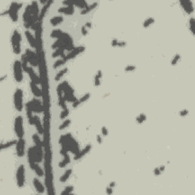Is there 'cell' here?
I'll list each match as a JSON object with an SVG mask.
<instances>
[{"mask_svg": "<svg viewBox=\"0 0 195 195\" xmlns=\"http://www.w3.org/2000/svg\"><path fill=\"white\" fill-rule=\"evenodd\" d=\"M59 143L62 146V149L66 150L67 152L76 154L79 151V145L78 142L70 133L62 135L60 137Z\"/></svg>", "mask_w": 195, "mask_h": 195, "instance_id": "1", "label": "cell"}, {"mask_svg": "<svg viewBox=\"0 0 195 195\" xmlns=\"http://www.w3.org/2000/svg\"><path fill=\"white\" fill-rule=\"evenodd\" d=\"M62 85V88H63V97L65 98L66 102H71L73 103L75 101L77 100L75 95H74V90L72 89L68 82L64 81L61 83Z\"/></svg>", "mask_w": 195, "mask_h": 195, "instance_id": "2", "label": "cell"}, {"mask_svg": "<svg viewBox=\"0 0 195 195\" xmlns=\"http://www.w3.org/2000/svg\"><path fill=\"white\" fill-rule=\"evenodd\" d=\"M21 42H22V36L18 30H15L11 37V43L12 47V50L15 54L21 53Z\"/></svg>", "mask_w": 195, "mask_h": 195, "instance_id": "3", "label": "cell"}, {"mask_svg": "<svg viewBox=\"0 0 195 195\" xmlns=\"http://www.w3.org/2000/svg\"><path fill=\"white\" fill-rule=\"evenodd\" d=\"M22 5L23 4L22 2H12L10 6H9V9L6 11V14L9 15V18H11L12 22H16L18 19V12L22 8Z\"/></svg>", "mask_w": 195, "mask_h": 195, "instance_id": "4", "label": "cell"}, {"mask_svg": "<svg viewBox=\"0 0 195 195\" xmlns=\"http://www.w3.org/2000/svg\"><path fill=\"white\" fill-rule=\"evenodd\" d=\"M14 105L18 111H22L23 109V91L17 89L14 93Z\"/></svg>", "mask_w": 195, "mask_h": 195, "instance_id": "5", "label": "cell"}, {"mask_svg": "<svg viewBox=\"0 0 195 195\" xmlns=\"http://www.w3.org/2000/svg\"><path fill=\"white\" fill-rule=\"evenodd\" d=\"M14 130L17 137L18 139H22L24 137V131L23 128V118L22 116H18L15 120L14 124Z\"/></svg>", "mask_w": 195, "mask_h": 195, "instance_id": "6", "label": "cell"}, {"mask_svg": "<svg viewBox=\"0 0 195 195\" xmlns=\"http://www.w3.org/2000/svg\"><path fill=\"white\" fill-rule=\"evenodd\" d=\"M23 67L22 62L19 60H15L13 64V73L14 78L17 83H22L23 80Z\"/></svg>", "mask_w": 195, "mask_h": 195, "instance_id": "7", "label": "cell"}, {"mask_svg": "<svg viewBox=\"0 0 195 195\" xmlns=\"http://www.w3.org/2000/svg\"><path fill=\"white\" fill-rule=\"evenodd\" d=\"M23 23L24 26L26 28H32L34 25V22L32 19V14H31V9H30V5H27L24 9V13H23Z\"/></svg>", "mask_w": 195, "mask_h": 195, "instance_id": "8", "label": "cell"}, {"mask_svg": "<svg viewBox=\"0 0 195 195\" xmlns=\"http://www.w3.org/2000/svg\"><path fill=\"white\" fill-rule=\"evenodd\" d=\"M16 183L18 188H22L25 183V168L24 165H20L17 169L16 175Z\"/></svg>", "mask_w": 195, "mask_h": 195, "instance_id": "9", "label": "cell"}, {"mask_svg": "<svg viewBox=\"0 0 195 195\" xmlns=\"http://www.w3.org/2000/svg\"><path fill=\"white\" fill-rule=\"evenodd\" d=\"M24 54H25L27 59H28V63H30L32 66L36 67V66H39V56L37 55V53L34 52L30 49H27L25 50Z\"/></svg>", "mask_w": 195, "mask_h": 195, "instance_id": "10", "label": "cell"}, {"mask_svg": "<svg viewBox=\"0 0 195 195\" xmlns=\"http://www.w3.org/2000/svg\"><path fill=\"white\" fill-rule=\"evenodd\" d=\"M85 50V47L84 46H79V47H74L73 50H71L70 52H69V53L67 55H65V56L63 57V58L65 59L66 61L70 60L75 58L79 53H82L83 52H84Z\"/></svg>", "mask_w": 195, "mask_h": 195, "instance_id": "11", "label": "cell"}, {"mask_svg": "<svg viewBox=\"0 0 195 195\" xmlns=\"http://www.w3.org/2000/svg\"><path fill=\"white\" fill-rule=\"evenodd\" d=\"M15 146L16 150V154L19 158L23 157L24 155V150H25V140L23 138L19 139L17 141Z\"/></svg>", "mask_w": 195, "mask_h": 195, "instance_id": "12", "label": "cell"}, {"mask_svg": "<svg viewBox=\"0 0 195 195\" xmlns=\"http://www.w3.org/2000/svg\"><path fill=\"white\" fill-rule=\"evenodd\" d=\"M180 4L186 13L190 15L194 12L193 3L190 0H181Z\"/></svg>", "mask_w": 195, "mask_h": 195, "instance_id": "13", "label": "cell"}, {"mask_svg": "<svg viewBox=\"0 0 195 195\" xmlns=\"http://www.w3.org/2000/svg\"><path fill=\"white\" fill-rule=\"evenodd\" d=\"M25 108H26V114L28 117V122L30 125H34V115H33L34 110H33L31 102H28L25 105Z\"/></svg>", "mask_w": 195, "mask_h": 195, "instance_id": "14", "label": "cell"}, {"mask_svg": "<svg viewBox=\"0 0 195 195\" xmlns=\"http://www.w3.org/2000/svg\"><path fill=\"white\" fill-rule=\"evenodd\" d=\"M91 146H92L91 144H88L87 146H85V147L82 150H79L78 152L76 154H75V156H74V160H79L81 158L84 157L86 154L89 153L91 150Z\"/></svg>", "mask_w": 195, "mask_h": 195, "instance_id": "15", "label": "cell"}, {"mask_svg": "<svg viewBox=\"0 0 195 195\" xmlns=\"http://www.w3.org/2000/svg\"><path fill=\"white\" fill-rule=\"evenodd\" d=\"M31 104H32L33 110H34V112L37 113V114H40V113H42L43 111V106L42 105L41 102H40L39 100L35 98H33L31 101Z\"/></svg>", "mask_w": 195, "mask_h": 195, "instance_id": "16", "label": "cell"}, {"mask_svg": "<svg viewBox=\"0 0 195 195\" xmlns=\"http://www.w3.org/2000/svg\"><path fill=\"white\" fill-rule=\"evenodd\" d=\"M26 72L28 74V76H29V77L31 79V82L36 83L37 85L41 84V79L37 76V74L35 73V72L34 71L32 67L29 66L28 68V70H27Z\"/></svg>", "mask_w": 195, "mask_h": 195, "instance_id": "17", "label": "cell"}, {"mask_svg": "<svg viewBox=\"0 0 195 195\" xmlns=\"http://www.w3.org/2000/svg\"><path fill=\"white\" fill-rule=\"evenodd\" d=\"M34 125L35 126L38 133L41 135H43V132H44V129H43V127L42 125L40 117L37 116V115H34Z\"/></svg>", "mask_w": 195, "mask_h": 195, "instance_id": "18", "label": "cell"}, {"mask_svg": "<svg viewBox=\"0 0 195 195\" xmlns=\"http://www.w3.org/2000/svg\"><path fill=\"white\" fill-rule=\"evenodd\" d=\"M29 165H30V169L35 171L37 176L42 177V176L44 175V172H43V169L41 168V166L38 165V163L37 162H30L29 163Z\"/></svg>", "mask_w": 195, "mask_h": 195, "instance_id": "19", "label": "cell"}, {"mask_svg": "<svg viewBox=\"0 0 195 195\" xmlns=\"http://www.w3.org/2000/svg\"><path fill=\"white\" fill-rule=\"evenodd\" d=\"M33 184H34V187H35V190L37 191V193L39 194H43L45 191V188L44 187L42 184L41 181L37 178H35L33 179Z\"/></svg>", "mask_w": 195, "mask_h": 195, "instance_id": "20", "label": "cell"}, {"mask_svg": "<svg viewBox=\"0 0 195 195\" xmlns=\"http://www.w3.org/2000/svg\"><path fill=\"white\" fill-rule=\"evenodd\" d=\"M30 90L32 91L33 95L37 98H40L42 96V91L38 88L37 85L36 83L30 82Z\"/></svg>", "mask_w": 195, "mask_h": 195, "instance_id": "21", "label": "cell"}, {"mask_svg": "<svg viewBox=\"0 0 195 195\" xmlns=\"http://www.w3.org/2000/svg\"><path fill=\"white\" fill-rule=\"evenodd\" d=\"M75 12L73 6H63L59 8L58 12L60 14H64V15H72Z\"/></svg>", "mask_w": 195, "mask_h": 195, "instance_id": "22", "label": "cell"}, {"mask_svg": "<svg viewBox=\"0 0 195 195\" xmlns=\"http://www.w3.org/2000/svg\"><path fill=\"white\" fill-rule=\"evenodd\" d=\"M53 1H47V2L46 3L45 5H43V8H42L41 11L40 12V17H39V22H42V20L44 18V16L47 14V12L49 9L50 6L51 5V4H53Z\"/></svg>", "mask_w": 195, "mask_h": 195, "instance_id": "23", "label": "cell"}, {"mask_svg": "<svg viewBox=\"0 0 195 195\" xmlns=\"http://www.w3.org/2000/svg\"><path fill=\"white\" fill-rule=\"evenodd\" d=\"M24 35H25V37H26L30 47L36 49V40H35V37H33V35H31V33L29 30H26L25 33H24Z\"/></svg>", "mask_w": 195, "mask_h": 195, "instance_id": "24", "label": "cell"}, {"mask_svg": "<svg viewBox=\"0 0 195 195\" xmlns=\"http://www.w3.org/2000/svg\"><path fill=\"white\" fill-rule=\"evenodd\" d=\"M63 22V17L62 15H58V16H54L52 18H50V23L53 26H56L58 24H61Z\"/></svg>", "mask_w": 195, "mask_h": 195, "instance_id": "25", "label": "cell"}, {"mask_svg": "<svg viewBox=\"0 0 195 195\" xmlns=\"http://www.w3.org/2000/svg\"><path fill=\"white\" fill-rule=\"evenodd\" d=\"M63 159L59 163V167L60 168H64L70 162V155L67 153H66L63 155Z\"/></svg>", "mask_w": 195, "mask_h": 195, "instance_id": "26", "label": "cell"}, {"mask_svg": "<svg viewBox=\"0 0 195 195\" xmlns=\"http://www.w3.org/2000/svg\"><path fill=\"white\" fill-rule=\"evenodd\" d=\"M65 51L66 50L63 47L57 48L54 50V52L52 53V57L55 58V57H58V56H62L64 57L65 56Z\"/></svg>", "mask_w": 195, "mask_h": 195, "instance_id": "27", "label": "cell"}, {"mask_svg": "<svg viewBox=\"0 0 195 195\" xmlns=\"http://www.w3.org/2000/svg\"><path fill=\"white\" fill-rule=\"evenodd\" d=\"M102 76H103L102 71V70H98L96 72V75L95 76V79H94V85H95V86H100V85H101V79L102 78Z\"/></svg>", "mask_w": 195, "mask_h": 195, "instance_id": "28", "label": "cell"}, {"mask_svg": "<svg viewBox=\"0 0 195 195\" xmlns=\"http://www.w3.org/2000/svg\"><path fill=\"white\" fill-rule=\"evenodd\" d=\"M97 6H98L97 2H93V3H91V4L88 5L85 9H83V11H82L81 14H82V15H85V14L89 13L90 12L92 11L93 9H95Z\"/></svg>", "mask_w": 195, "mask_h": 195, "instance_id": "29", "label": "cell"}, {"mask_svg": "<svg viewBox=\"0 0 195 195\" xmlns=\"http://www.w3.org/2000/svg\"><path fill=\"white\" fill-rule=\"evenodd\" d=\"M111 46L114 47H124L127 46V42L118 41L117 39H113L111 41Z\"/></svg>", "mask_w": 195, "mask_h": 195, "instance_id": "30", "label": "cell"}, {"mask_svg": "<svg viewBox=\"0 0 195 195\" xmlns=\"http://www.w3.org/2000/svg\"><path fill=\"white\" fill-rule=\"evenodd\" d=\"M72 173V169H68V170H66V171L64 172V174H63V175H61V177L60 178V181L62 182V183H64V182L66 181L70 178Z\"/></svg>", "mask_w": 195, "mask_h": 195, "instance_id": "31", "label": "cell"}, {"mask_svg": "<svg viewBox=\"0 0 195 195\" xmlns=\"http://www.w3.org/2000/svg\"><path fill=\"white\" fill-rule=\"evenodd\" d=\"M63 33V31L60 29H55V30H53L52 32L50 33V37L51 38H56V39H58L60 37V36L62 35V34Z\"/></svg>", "mask_w": 195, "mask_h": 195, "instance_id": "32", "label": "cell"}, {"mask_svg": "<svg viewBox=\"0 0 195 195\" xmlns=\"http://www.w3.org/2000/svg\"><path fill=\"white\" fill-rule=\"evenodd\" d=\"M16 143H17V140H10L9 142H7L5 143H1V150H3L5 149H8V148H10L11 146L14 145H16Z\"/></svg>", "mask_w": 195, "mask_h": 195, "instance_id": "33", "label": "cell"}, {"mask_svg": "<svg viewBox=\"0 0 195 195\" xmlns=\"http://www.w3.org/2000/svg\"><path fill=\"white\" fill-rule=\"evenodd\" d=\"M68 71V68H64V69H63V70H61L58 73L56 74V76H55L54 79L56 81H60L61 79L63 78V76L65 75L66 72H67Z\"/></svg>", "mask_w": 195, "mask_h": 195, "instance_id": "34", "label": "cell"}, {"mask_svg": "<svg viewBox=\"0 0 195 195\" xmlns=\"http://www.w3.org/2000/svg\"><path fill=\"white\" fill-rule=\"evenodd\" d=\"M76 5L78 8H81V9H85L88 5V3L87 2L84 1V0H76L75 1V5Z\"/></svg>", "mask_w": 195, "mask_h": 195, "instance_id": "35", "label": "cell"}, {"mask_svg": "<svg viewBox=\"0 0 195 195\" xmlns=\"http://www.w3.org/2000/svg\"><path fill=\"white\" fill-rule=\"evenodd\" d=\"M66 63V60L65 59L62 57L61 59H59V60H56V62L53 63V69H56V68L60 67V66H61L64 65Z\"/></svg>", "mask_w": 195, "mask_h": 195, "instance_id": "36", "label": "cell"}, {"mask_svg": "<svg viewBox=\"0 0 195 195\" xmlns=\"http://www.w3.org/2000/svg\"><path fill=\"white\" fill-rule=\"evenodd\" d=\"M154 22H155V19H154V18H146V19L144 21V22H143V26L144 28H149L150 26H151L152 24H153Z\"/></svg>", "mask_w": 195, "mask_h": 195, "instance_id": "37", "label": "cell"}, {"mask_svg": "<svg viewBox=\"0 0 195 195\" xmlns=\"http://www.w3.org/2000/svg\"><path fill=\"white\" fill-rule=\"evenodd\" d=\"M136 121L138 124H143L146 121V115L145 114H140L137 116Z\"/></svg>", "mask_w": 195, "mask_h": 195, "instance_id": "38", "label": "cell"}, {"mask_svg": "<svg viewBox=\"0 0 195 195\" xmlns=\"http://www.w3.org/2000/svg\"><path fill=\"white\" fill-rule=\"evenodd\" d=\"M70 123H71V121H70V119L65 120V121L60 125V127H59V130H64V129H66V128H67L68 127L70 126Z\"/></svg>", "mask_w": 195, "mask_h": 195, "instance_id": "39", "label": "cell"}, {"mask_svg": "<svg viewBox=\"0 0 195 195\" xmlns=\"http://www.w3.org/2000/svg\"><path fill=\"white\" fill-rule=\"evenodd\" d=\"M74 187L72 186V185H69V186L66 187L63 192H61V194H70L72 193Z\"/></svg>", "mask_w": 195, "mask_h": 195, "instance_id": "40", "label": "cell"}, {"mask_svg": "<svg viewBox=\"0 0 195 195\" xmlns=\"http://www.w3.org/2000/svg\"><path fill=\"white\" fill-rule=\"evenodd\" d=\"M181 59V56L180 54H178V53H177V54L175 55V56H174L173 58H172V60H171V64L172 66H175L177 65V63L179 62V60H180Z\"/></svg>", "mask_w": 195, "mask_h": 195, "instance_id": "41", "label": "cell"}, {"mask_svg": "<svg viewBox=\"0 0 195 195\" xmlns=\"http://www.w3.org/2000/svg\"><path fill=\"white\" fill-rule=\"evenodd\" d=\"M70 114V111H69V109L66 108L63 109V111H61V113L60 114V119H65L67 117V116Z\"/></svg>", "mask_w": 195, "mask_h": 195, "instance_id": "42", "label": "cell"}, {"mask_svg": "<svg viewBox=\"0 0 195 195\" xmlns=\"http://www.w3.org/2000/svg\"><path fill=\"white\" fill-rule=\"evenodd\" d=\"M189 27H190V30L193 35H194V18H191V19L189 20Z\"/></svg>", "mask_w": 195, "mask_h": 195, "instance_id": "43", "label": "cell"}, {"mask_svg": "<svg viewBox=\"0 0 195 195\" xmlns=\"http://www.w3.org/2000/svg\"><path fill=\"white\" fill-rule=\"evenodd\" d=\"M89 98H90V94L89 93L85 94L84 95H83V97H81L80 99H79V102H80V104L84 103V102H86L87 100L89 99Z\"/></svg>", "mask_w": 195, "mask_h": 195, "instance_id": "44", "label": "cell"}, {"mask_svg": "<svg viewBox=\"0 0 195 195\" xmlns=\"http://www.w3.org/2000/svg\"><path fill=\"white\" fill-rule=\"evenodd\" d=\"M136 70V66L133 65H128L124 69L125 72H133Z\"/></svg>", "mask_w": 195, "mask_h": 195, "instance_id": "45", "label": "cell"}, {"mask_svg": "<svg viewBox=\"0 0 195 195\" xmlns=\"http://www.w3.org/2000/svg\"><path fill=\"white\" fill-rule=\"evenodd\" d=\"M81 32H82V35H83V36H86V35H88V28L85 26V25H83V26L82 27V28H81Z\"/></svg>", "mask_w": 195, "mask_h": 195, "instance_id": "46", "label": "cell"}, {"mask_svg": "<svg viewBox=\"0 0 195 195\" xmlns=\"http://www.w3.org/2000/svg\"><path fill=\"white\" fill-rule=\"evenodd\" d=\"M102 134L104 136V137H106L108 135V130L107 129V127H102Z\"/></svg>", "mask_w": 195, "mask_h": 195, "instance_id": "47", "label": "cell"}, {"mask_svg": "<svg viewBox=\"0 0 195 195\" xmlns=\"http://www.w3.org/2000/svg\"><path fill=\"white\" fill-rule=\"evenodd\" d=\"M189 113L188 110V109H184V110H181V111H180V113H179V114H180L181 117H185V116H187L188 115V114Z\"/></svg>", "mask_w": 195, "mask_h": 195, "instance_id": "48", "label": "cell"}, {"mask_svg": "<svg viewBox=\"0 0 195 195\" xmlns=\"http://www.w3.org/2000/svg\"><path fill=\"white\" fill-rule=\"evenodd\" d=\"M153 173H154V175H156V176H158V175H160L162 172H161V171H160V169H159V168L156 167V169H154Z\"/></svg>", "mask_w": 195, "mask_h": 195, "instance_id": "49", "label": "cell"}, {"mask_svg": "<svg viewBox=\"0 0 195 195\" xmlns=\"http://www.w3.org/2000/svg\"><path fill=\"white\" fill-rule=\"evenodd\" d=\"M80 104V102H79V100H76V101H75V102L72 103V108H77V107L79 106Z\"/></svg>", "mask_w": 195, "mask_h": 195, "instance_id": "50", "label": "cell"}, {"mask_svg": "<svg viewBox=\"0 0 195 195\" xmlns=\"http://www.w3.org/2000/svg\"><path fill=\"white\" fill-rule=\"evenodd\" d=\"M96 140H97V143H99V144H102L103 140H102V137L100 136V135H97L96 137Z\"/></svg>", "mask_w": 195, "mask_h": 195, "instance_id": "51", "label": "cell"}, {"mask_svg": "<svg viewBox=\"0 0 195 195\" xmlns=\"http://www.w3.org/2000/svg\"><path fill=\"white\" fill-rule=\"evenodd\" d=\"M106 193L108 194H113V188H111V187H108L106 188Z\"/></svg>", "mask_w": 195, "mask_h": 195, "instance_id": "52", "label": "cell"}, {"mask_svg": "<svg viewBox=\"0 0 195 195\" xmlns=\"http://www.w3.org/2000/svg\"><path fill=\"white\" fill-rule=\"evenodd\" d=\"M85 26L88 29H89V28H91V27H92V24H91V22H86V23L85 24Z\"/></svg>", "mask_w": 195, "mask_h": 195, "instance_id": "53", "label": "cell"}, {"mask_svg": "<svg viewBox=\"0 0 195 195\" xmlns=\"http://www.w3.org/2000/svg\"><path fill=\"white\" fill-rule=\"evenodd\" d=\"M115 186H116V182H114V181L111 182V183L109 184V187H111V188H114Z\"/></svg>", "mask_w": 195, "mask_h": 195, "instance_id": "54", "label": "cell"}, {"mask_svg": "<svg viewBox=\"0 0 195 195\" xmlns=\"http://www.w3.org/2000/svg\"><path fill=\"white\" fill-rule=\"evenodd\" d=\"M158 168H159V169H160L161 172H162V171H165V165H161L160 167H158Z\"/></svg>", "mask_w": 195, "mask_h": 195, "instance_id": "55", "label": "cell"}, {"mask_svg": "<svg viewBox=\"0 0 195 195\" xmlns=\"http://www.w3.org/2000/svg\"><path fill=\"white\" fill-rule=\"evenodd\" d=\"M5 78H6V76H3V77H2V78H1V81L4 80Z\"/></svg>", "mask_w": 195, "mask_h": 195, "instance_id": "56", "label": "cell"}]
</instances>
